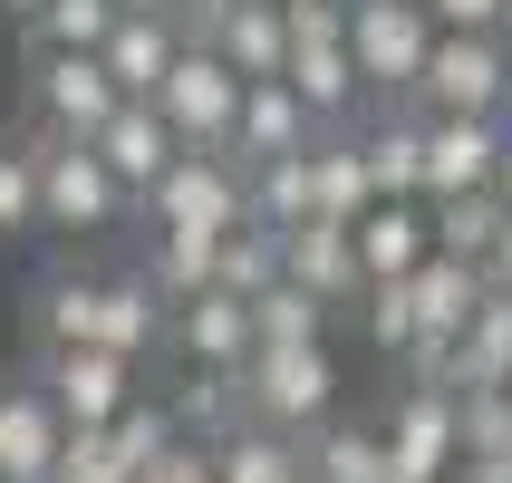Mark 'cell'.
Listing matches in <instances>:
<instances>
[{
	"instance_id": "52a82bcc",
	"label": "cell",
	"mask_w": 512,
	"mask_h": 483,
	"mask_svg": "<svg viewBox=\"0 0 512 483\" xmlns=\"http://www.w3.org/2000/svg\"><path fill=\"white\" fill-rule=\"evenodd\" d=\"M155 107H165V126H174L184 145H223V155H232V116H242V78H232V58L213 49V39H184L174 78L155 87Z\"/></svg>"
},
{
	"instance_id": "5b68a950",
	"label": "cell",
	"mask_w": 512,
	"mask_h": 483,
	"mask_svg": "<svg viewBox=\"0 0 512 483\" xmlns=\"http://www.w3.org/2000/svg\"><path fill=\"white\" fill-rule=\"evenodd\" d=\"M136 203H145L155 232H232L242 213H252V203H242V165H232L223 145H184Z\"/></svg>"
},
{
	"instance_id": "60d3db41",
	"label": "cell",
	"mask_w": 512,
	"mask_h": 483,
	"mask_svg": "<svg viewBox=\"0 0 512 483\" xmlns=\"http://www.w3.org/2000/svg\"><path fill=\"white\" fill-rule=\"evenodd\" d=\"M484 281H493V290H512V223H503V242H493V261H484Z\"/></svg>"
},
{
	"instance_id": "cb8c5ba5",
	"label": "cell",
	"mask_w": 512,
	"mask_h": 483,
	"mask_svg": "<svg viewBox=\"0 0 512 483\" xmlns=\"http://www.w3.org/2000/svg\"><path fill=\"white\" fill-rule=\"evenodd\" d=\"M368 203H377L368 155H358V136H348V126H329V136L310 145V223H358Z\"/></svg>"
},
{
	"instance_id": "bcb514c9",
	"label": "cell",
	"mask_w": 512,
	"mask_h": 483,
	"mask_svg": "<svg viewBox=\"0 0 512 483\" xmlns=\"http://www.w3.org/2000/svg\"><path fill=\"white\" fill-rule=\"evenodd\" d=\"M503 464H512V455H503Z\"/></svg>"
},
{
	"instance_id": "9a60e30c",
	"label": "cell",
	"mask_w": 512,
	"mask_h": 483,
	"mask_svg": "<svg viewBox=\"0 0 512 483\" xmlns=\"http://www.w3.org/2000/svg\"><path fill=\"white\" fill-rule=\"evenodd\" d=\"M97 165L116 174V184H126V194H145V184H155V174L174 165V155H184V136H174L165 126V107H155V97H126V107L107 116V126H97Z\"/></svg>"
},
{
	"instance_id": "d6a6232c",
	"label": "cell",
	"mask_w": 512,
	"mask_h": 483,
	"mask_svg": "<svg viewBox=\"0 0 512 483\" xmlns=\"http://www.w3.org/2000/svg\"><path fill=\"white\" fill-rule=\"evenodd\" d=\"M464 464H503L512 455V387H464Z\"/></svg>"
},
{
	"instance_id": "3957f363",
	"label": "cell",
	"mask_w": 512,
	"mask_h": 483,
	"mask_svg": "<svg viewBox=\"0 0 512 483\" xmlns=\"http://www.w3.org/2000/svg\"><path fill=\"white\" fill-rule=\"evenodd\" d=\"M406 107H426V116H512V49H503V29H435L426 78H416Z\"/></svg>"
},
{
	"instance_id": "603a6c76",
	"label": "cell",
	"mask_w": 512,
	"mask_h": 483,
	"mask_svg": "<svg viewBox=\"0 0 512 483\" xmlns=\"http://www.w3.org/2000/svg\"><path fill=\"white\" fill-rule=\"evenodd\" d=\"M155 339H165V300H155V281L145 271H116L107 290H97V339L87 348H116V358H155Z\"/></svg>"
},
{
	"instance_id": "d6986e66",
	"label": "cell",
	"mask_w": 512,
	"mask_h": 483,
	"mask_svg": "<svg viewBox=\"0 0 512 483\" xmlns=\"http://www.w3.org/2000/svg\"><path fill=\"white\" fill-rule=\"evenodd\" d=\"M213 474H223V483H310V435L242 416V426L213 445Z\"/></svg>"
},
{
	"instance_id": "d4e9b609",
	"label": "cell",
	"mask_w": 512,
	"mask_h": 483,
	"mask_svg": "<svg viewBox=\"0 0 512 483\" xmlns=\"http://www.w3.org/2000/svg\"><path fill=\"white\" fill-rule=\"evenodd\" d=\"M464 387H512V290H493V281L455 339V397Z\"/></svg>"
},
{
	"instance_id": "30bf717a",
	"label": "cell",
	"mask_w": 512,
	"mask_h": 483,
	"mask_svg": "<svg viewBox=\"0 0 512 483\" xmlns=\"http://www.w3.org/2000/svg\"><path fill=\"white\" fill-rule=\"evenodd\" d=\"M329 136L290 78H242V116H232V165H271V155H310Z\"/></svg>"
},
{
	"instance_id": "7c38bea8",
	"label": "cell",
	"mask_w": 512,
	"mask_h": 483,
	"mask_svg": "<svg viewBox=\"0 0 512 483\" xmlns=\"http://www.w3.org/2000/svg\"><path fill=\"white\" fill-rule=\"evenodd\" d=\"M493 155H503V116H426V203L493 194Z\"/></svg>"
},
{
	"instance_id": "7402d4cb",
	"label": "cell",
	"mask_w": 512,
	"mask_h": 483,
	"mask_svg": "<svg viewBox=\"0 0 512 483\" xmlns=\"http://www.w3.org/2000/svg\"><path fill=\"white\" fill-rule=\"evenodd\" d=\"M348 232H358V271H368V290H377V281H406V271L435 252L426 203H368Z\"/></svg>"
},
{
	"instance_id": "f6af8a7d",
	"label": "cell",
	"mask_w": 512,
	"mask_h": 483,
	"mask_svg": "<svg viewBox=\"0 0 512 483\" xmlns=\"http://www.w3.org/2000/svg\"><path fill=\"white\" fill-rule=\"evenodd\" d=\"M116 10H165V0H116Z\"/></svg>"
},
{
	"instance_id": "ac0fdd59",
	"label": "cell",
	"mask_w": 512,
	"mask_h": 483,
	"mask_svg": "<svg viewBox=\"0 0 512 483\" xmlns=\"http://www.w3.org/2000/svg\"><path fill=\"white\" fill-rule=\"evenodd\" d=\"M358 155H368L377 203H426V116L387 107L377 126H358Z\"/></svg>"
},
{
	"instance_id": "7a4b0ae2",
	"label": "cell",
	"mask_w": 512,
	"mask_h": 483,
	"mask_svg": "<svg viewBox=\"0 0 512 483\" xmlns=\"http://www.w3.org/2000/svg\"><path fill=\"white\" fill-rule=\"evenodd\" d=\"M29 155H39V232H107L126 213V184L97 165V145L87 136H58V126H29Z\"/></svg>"
},
{
	"instance_id": "277c9868",
	"label": "cell",
	"mask_w": 512,
	"mask_h": 483,
	"mask_svg": "<svg viewBox=\"0 0 512 483\" xmlns=\"http://www.w3.org/2000/svg\"><path fill=\"white\" fill-rule=\"evenodd\" d=\"M426 49H435L426 0H348V58H358L368 97L406 107V97H416V78H426Z\"/></svg>"
},
{
	"instance_id": "484cf974",
	"label": "cell",
	"mask_w": 512,
	"mask_h": 483,
	"mask_svg": "<svg viewBox=\"0 0 512 483\" xmlns=\"http://www.w3.org/2000/svg\"><path fill=\"white\" fill-rule=\"evenodd\" d=\"M97 271H68V261H58L49 281L29 290V329H39V348H87L97 339Z\"/></svg>"
},
{
	"instance_id": "74e56055",
	"label": "cell",
	"mask_w": 512,
	"mask_h": 483,
	"mask_svg": "<svg viewBox=\"0 0 512 483\" xmlns=\"http://www.w3.org/2000/svg\"><path fill=\"white\" fill-rule=\"evenodd\" d=\"M145 483H223V474H213V445H184V435H174L165 455L145 464Z\"/></svg>"
},
{
	"instance_id": "9c48e42d",
	"label": "cell",
	"mask_w": 512,
	"mask_h": 483,
	"mask_svg": "<svg viewBox=\"0 0 512 483\" xmlns=\"http://www.w3.org/2000/svg\"><path fill=\"white\" fill-rule=\"evenodd\" d=\"M165 348L184 358V368L242 377V358H252V300H232V290H194V300H174V310H165Z\"/></svg>"
},
{
	"instance_id": "8992f818",
	"label": "cell",
	"mask_w": 512,
	"mask_h": 483,
	"mask_svg": "<svg viewBox=\"0 0 512 483\" xmlns=\"http://www.w3.org/2000/svg\"><path fill=\"white\" fill-rule=\"evenodd\" d=\"M377 435H387V483H445L464 464V406H455V387H406V397L377 416Z\"/></svg>"
},
{
	"instance_id": "1f68e13d",
	"label": "cell",
	"mask_w": 512,
	"mask_h": 483,
	"mask_svg": "<svg viewBox=\"0 0 512 483\" xmlns=\"http://www.w3.org/2000/svg\"><path fill=\"white\" fill-rule=\"evenodd\" d=\"M310 339H329V310L300 281H271L252 300V348H310Z\"/></svg>"
},
{
	"instance_id": "7bdbcfd3",
	"label": "cell",
	"mask_w": 512,
	"mask_h": 483,
	"mask_svg": "<svg viewBox=\"0 0 512 483\" xmlns=\"http://www.w3.org/2000/svg\"><path fill=\"white\" fill-rule=\"evenodd\" d=\"M0 10H10V20H39V10H49V0H0Z\"/></svg>"
},
{
	"instance_id": "8fae6325",
	"label": "cell",
	"mask_w": 512,
	"mask_h": 483,
	"mask_svg": "<svg viewBox=\"0 0 512 483\" xmlns=\"http://www.w3.org/2000/svg\"><path fill=\"white\" fill-rule=\"evenodd\" d=\"M116 107H126V97H116V78H107L97 49H39V126H58V136H97Z\"/></svg>"
},
{
	"instance_id": "2e32d148",
	"label": "cell",
	"mask_w": 512,
	"mask_h": 483,
	"mask_svg": "<svg viewBox=\"0 0 512 483\" xmlns=\"http://www.w3.org/2000/svg\"><path fill=\"white\" fill-rule=\"evenodd\" d=\"M97 58H107L116 97H155V87L174 78V58H184V20H174V10H126V20L97 39Z\"/></svg>"
},
{
	"instance_id": "b9f144b4",
	"label": "cell",
	"mask_w": 512,
	"mask_h": 483,
	"mask_svg": "<svg viewBox=\"0 0 512 483\" xmlns=\"http://www.w3.org/2000/svg\"><path fill=\"white\" fill-rule=\"evenodd\" d=\"M493 194L512 203V116H503V155H493Z\"/></svg>"
},
{
	"instance_id": "836d02e7",
	"label": "cell",
	"mask_w": 512,
	"mask_h": 483,
	"mask_svg": "<svg viewBox=\"0 0 512 483\" xmlns=\"http://www.w3.org/2000/svg\"><path fill=\"white\" fill-rule=\"evenodd\" d=\"M116 20H126L116 0H49V10L29 20V39H39V49H97Z\"/></svg>"
},
{
	"instance_id": "4fadbf2b",
	"label": "cell",
	"mask_w": 512,
	"mask_h": 483,
	"mask_svg": "<svg viewBox=\"0 0 512 483\" xmlns=\"http://www.w3.org/2000/svg\"><path fill=\"white\" fill-rule=\"evenodd\" d=\"M281 281H300L319 310H358V300H368L358 232H348V223H300V232H281Z\"/></svg>"
},
{
	"instance_id": "d590c367",
	"label": "cell",
	"mask_w": 512,
	"mask_h": 483,
	"mask_svg": "<svg viewBox=\"0 0 512 483\" xmlns=\"http://www.w3.org/2000/svg\"><path fill=\"white\" fill-rule=\"evenodd\" d=\"M49 483H136V464L116 455L107 426H68V445H58V474Z\"/></svg>"
},
{
	"instance_id": "6da1fadb",
	"label": "cell",
	"mask_w": 512,
	"mask_h": 483,
	"mask_svg": "<svg viewBox=\"0 0 512 483\" xmlns=\"http://www.w3.org/2000/svg\"><path fill=\"white\" fill-rule=\"evenodd\" d=\"M232 387H242V416L290 426V435H319L329 416H339V358H329V339H310V348H252Z\"/></svg>"
},
{
	"instance_id": "44dd1931",
	"label": "cell",
	"mask_w": 512,
	"mask_h": 483,
	"mask_svg": "<svg viewBox=\"0 0 512 483\" xmlns=\"http://www.w3.org/2000/svg\"><path fill=\"white\" fill-rule=\"evenodd\" d=\"M406 300H416V329L426 339H464V319L484 300V261H455V252H426L406 271Z\"/></svg>"
},
{
	"instance_id": "4dcf8cb0",
	"label": "cell",
	"mask_w": 512,
	"mask_h": 483,
	"mask_svg": "<svg viewBox=\"0 0 512 483\" xmlns=\"http://www.w3.org/2000/svg\"><path fill=\"white\" fill-rule=\"evenodd\" d=\"M271 281H281V232L242 213V223L223 232V261H213V290H232V300H261Z\"/></svg>"
},
{
	"instance_id": "ab89813d",
	"label": "cell",
	"mask_w": 512,
	"mask_h": 483,
	"mask_svg": "<svg viewBox=\"0 0 512 483\" xmlns=\"http://www.w3.org/2000/svg\"><path fill=\"white\" fill-rule=\"evenodd\" d=\"M165 10H174V20H184V39H203V29H213V20H223V10H232V0H165Z\"/></svg>"
},
{
	"instance_id": "4316f807",
	"label": "cell",
	"mask_w": 512,
	"mask_h": 483,
	"mask_svg": "<svg viewBox=\"0 0 512 483\" xmlns=\"http://www.w3.org/2000/svg\"><path fill=\"white\" fill-rule=\"evenodd\" d=\"M213 261H223V232H155V242H145V281H155V300H194V290H213Z\"/></svg>"
},
{
	"instance_id": "f546056e",
	"label": "cell",
	"mask_w": 512,
	"mask_h": 483,
	"mask_svg": "<svg viewBox=\"0 0 512 483\" xmlns=\"http://www.w3.org/2000/svg\"><path fill=\"white\" fill-rule=\"evenodd\" d=\"M242 203H252V223L300 232V223H310V155H271V165H242Z\"/></svg>"
},
{
	"instance_id": "f35d334b",
	"label": "cell",
	"mask_w": 512,
	"mask_h": 483,
	"mask_svg": "<svg viewBox=\"0 0 512 483\" xmlns=\"http://www.w3.org/2000/svg\"><path fill=\"white\" fill-rule=\"evenodd\" d=\"M426 20L435 29H493V20H503V0H426Z\"/></svg>"
},
{
	"instance_id": "83f0119b",
	"label": "cell",
	"mask_w": 512,
	"mask_h": 483,
	"mask_svg": "<svg viewBox=\"0 0 512 483\" xmlns=\"http://www.w3.org/2000/svg\"><path fill=\"white\" fill-rule=\"evenodd\" d=\"M503 223H512V203H503V194H455V203H426L435 252H455V261H493Z\"/></svg>"
},
{
	"instance_id": "f1b7e54d",
	"label": "cell",
	"mask_w": 512,
	"mask_h": 483,
	"mask_svg": "<svg viewBox=\"0 0 512 483\" xmlns=\"http://www.w3.org/2000/svg\"><path fill=\"white\" fill-rule=\"evenodd\" d=\"M310 483H387V435L329 416V426L310 435Z\"/></svg>"
},
{
	"instance_id": "ee69618b",
	"label": "cell",
	"mask_w": 512,
	"mask_h": 483,
	"mask_svg": "<svg viewBox=\"0 0 512 483\" xmlns=\"http://www.w3.org/2000/svg\"><path fill=\"white\" fill-rule=\"evenodd\" d=\"M493 29H503V49H512V0H503V20H493Z\"/></svg>"
},
{
	"instance_id": "ffe728a7",
	"label": "cell",
	"mask_w": 512,
	"mask_h": 483,
	"mask_svg": "<svg viewBox=\"0 0 512 483\" xmlns=\"http://www.w3.org/2000/svg\"><path fill=\"white\" fill-rule=\"evenodd\" d=\"M203 39L232 58V78H281V68H290V10H281V0H232Z\"/></svg>"
},
{
	"instance_id": "5bb4252c",
	"label": "cell",
	"mask_w": 512,
	"mask_h": 483,
	"mask_svg": "<svg viewBox=\"0 0 512 483\" xmlns=\"http://www.w3.org/2000/svg\"><path fill=\"white\" fill-rule=\"evenodd\" d=\"M58 445H68V416L49 406V387H0V483H49Z\"/></svg>"
},
{
	"instance_id": "e0dca14e",
	"label": "cell",
	"mask_w": 512,
	"mask_h": 483,
	"mask_svg": "<svg viewBox=\"0 0 512 483\" xmlns=\"http://www.w3.org/2000/svg\"><path fill=\"white\" fill-rule=\"evenodd\" d=\"M290 87H300V107L319 116V126H348V116L368 107V78H358V58H348V29L339 39H290Z\"/></svg>"
},
{
	"instance_id": "ba28073f",
	"label": "cell",
	"mask_w": 512,
	"mask_h": 483,
	"mask_svg": "<svg viewBox=\"0 0 512 483\" xmlns=\"http://www.w3.org/2000/svg\"><path fill=\"white\" fill-rule=\"evenodd\" d=\"M39 387L68 426H116L136 406V358L116 348H39Z\"/></svg>"
},
{
	"instance_id": "8d00e7d4",
	"label": "cell",
	"mask_w": 512,
	"mask_h": 483,
	"mask_svg": "<svg viewBox=\"0 0 512 483\" xmlns=\"http://www.w3.org/2000/svg\"><path fill=\"white\" fill-rule=\"evenodd\" d=\"M10 232H39V155H29V136L0 145V242Z\"/></svg>"
},
{
	"instance_id": "e575fe53",
	"label": "cell",
	"mask_w": 512,
	"mask_h": 483,
	"mask_svg": "<svg viewBox=\"0 0 512 483\" xmlns=\"http://www.w3.org/2000/svg\"><path fill=\"white\" fill-rule=\"evenodd\" d=\"M358 329H368L377 358H406V348L426 339V329H416V300H406V281H377L368 300H358Z\"/></svg>"
}]
</instances>
